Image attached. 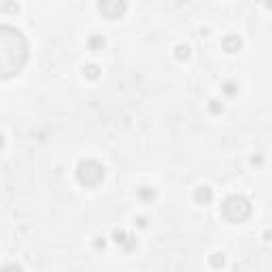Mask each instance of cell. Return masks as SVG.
Returning <instances> with one entry per match:
<instances>
[{"label":"cell","mask_w":272,"mask_h":272,"mask_svg":"<svg viewBox=\"0 0 272 272\" xmlns=\"http://www.w3.org/2000/svg\"><path fill=\"white\" fill-rule=\"evenodd\" d=\"M28 60V43L23 39V34L15 30L13 26L0 28V73L3 79H11L23 68Z\"/></svg>","instance_id":"1"},{"label":"cell","mask_w":272,"mask_h":272,"mask_svg":"<svg viewBox=\"0 0 272 272\" xmlns=\"http://www.w3.org/2000/svg\"><path fill=\"white\" fill-rule=\"evenodd\" d=\"M221 213H223V217H226L228 221L240 223V221H245L247 217L251 215V202L245 196H232V198H228L226 202H223Z\"/></svg>","instance_id":"2"},{"label":"cell","mask_w":272,"mask_h":272,"mask_svg":"<svg viewBox=\"0 0 272 272\" xmlns=\"http://www.w3.org/2000/svg\"><path fill=\"white\" fill-rule=\"evenodd\" d=\"M77 176H79V181L83 183L85 187H96V185L104 179V168L100 166L98 162L87 160V162H81V164H79Z\"/></svg>","instance_id":"3"},{"label":"cell","mask_w":272,"mask_h":272,"mask_svg":"<svg viewBox=\"0 0 272 272\" xmlns=\"http://www.w3.org/2000/svg\"><path fill=\"white\" fill-rule=\"evenodd\" d=\"M100 11L104 17L117 19L126 13V0H100Z\"/></svg>","instance_id":"4"},{"label":"cell","mask_w":272,"mask_h":272,"mask_svg":"<svg viewBox=\"0 0 272 272\" xmlns=\"http://www.w3.org/2000/svg\"><path fill=\"white\" fill-rule=\"evenodd\" d=\"M210 198H213V194H210V189H208V187H200L198 192H196V200H198V202L208 204V202H210Z\"/></svg>","instance_id":"5"},{"label":"cell","mask_w":272,"mask_h":272,"mask_svg":"<svg viewBox=\"0 0 272 272\" xmlns=\"http://www.w3.org/2000/svg\"><path fill=\"white\" fill-rule=\"evenodd\" d=\"M223 47H226V49H228L230 53L238 51V47H240V39H238V37H230V39L223 41Z\"/></svg>","instance_id":"6"},{"label":"cell","mask_w":272,"mask_h":272,"mask_svg":"<svg viewBox=\"0 0 272 272\" xmlns=\"http://www.w3.org/2000/svg\"><path fill=\"white\" fill-rule=\"evenodd\" d=\"M219 264H223V257L219 259V253H217L215 257H213V266H219Z\"/></svg>","instance_id":"7"},{"label":"cell","mask_w":272,"mask_h":272,"mask_svg":"<svg viewBox=\"0 0 272 272\" xmlns=\"http://www.w3.org/2000/svg\"><path fill=\"white\" fill-rule=\"evenodd\" d=\"M268 7H272V0H268Z\"/></svg>","instance_id":"8"}]
</instances>
